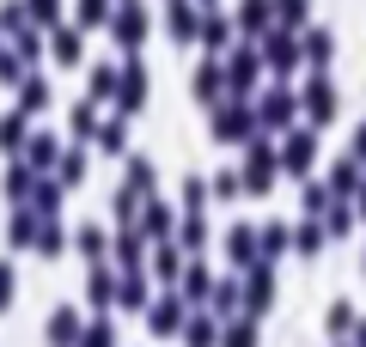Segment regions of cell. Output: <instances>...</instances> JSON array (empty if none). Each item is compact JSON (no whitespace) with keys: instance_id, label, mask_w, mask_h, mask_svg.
Returning <instances> with one entry per match:
<instances>
[{"instance_id":"1","label":"cell","mask_w":366,"mask_h":347,"mask_svg":"<svg viewBox=\"0 0 366 347\" xmlns=\"http://www.w3.org/2000/svg\"><path fill=\"white\" fill-rule=\"evenodd\" d=\"M171 31H177V37H189V31H196V6H177V13H171Z\"/></svg>"},{"instance_id":"3","label":"cell","mask_w":366,"mask_h":347,"mask_svg":"<svg viewBox=\"0 0 366 347\" xmlns=\"http://www.w3.org/2000/svg\"><path fill=\"white\" fill-rule=\"evenodd\" d=\"M98 13H104V0H79V25H98Z\"/></svg>"},{"instance_id":"4","label":"cell","mask_w":366,"mask_h":347,"mask_svg":"<svg viewBox=\"0 0 366 347\" xmlns=\"http://www.w3.org/2000/svg\"><path fill=\"white\" fill-rule=\"evenodd\" d=\"M281 13H293V25H300V13H305V0H281Z\"/></svg>"},{"instance_id":"2","label":"cell","mask_w":366,"mask_h":347,"mask_svg":"<svg viewBox=\"0 0 366 347\" xmlns=\"http://www.w3.org/2000/svg\"><path fill=\"white\" fill-rule=\"evenodd\" d=\"M141 31H147V13H141V6H129V13H122V37H141Z\"/></svg>"}]
</instances>
